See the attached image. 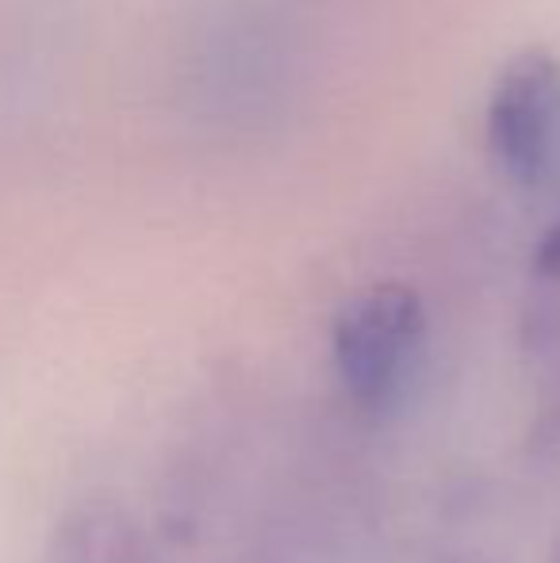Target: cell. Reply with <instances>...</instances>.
Here are the masks:
<instances>
[{
    "label": "cell",
    "instance_id": "obj_1",
    "mask_svg": "<svg viewBox=\"0 0 560 563\" xmlns=\"http://www.w3.org/2000/svg\"><path fill=\"white\" fill-rule=\"evenodd\" d=\"M484 134L492 162L515 185H538L560 157V58L546 46L518 51L487 97Z\"/></svg>",
    "mask_w": 560,
    "mask_h": 563
},
{
    "label": "cell",
    "instance_id": "obj_2",
    "mask_svg": "<svg viewBox=\"0 0 560 563\" xmlns=\"http://www.w3.org/2000/svg\"><path fill=\"white\" fill-rule=\"evenodd\" d=\"M426 338L422 299L407 284H373L338 311L334 364L358 402H384L415 364Z\"/></svg>",
    "mask_w": 560,
    "mask_h": 563
}]
</instances>
